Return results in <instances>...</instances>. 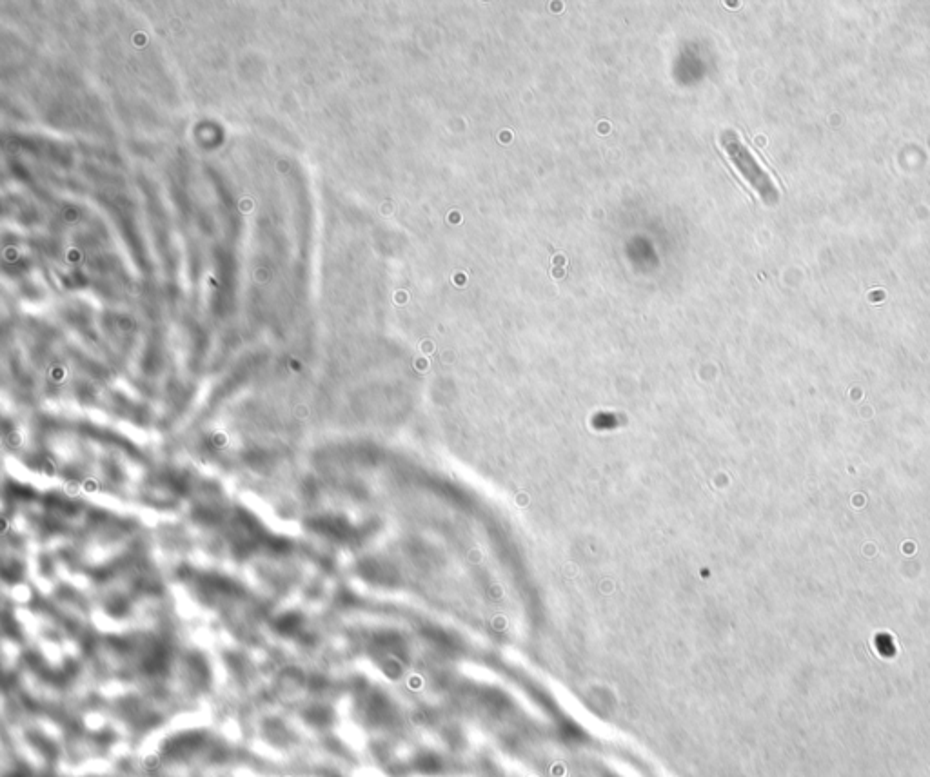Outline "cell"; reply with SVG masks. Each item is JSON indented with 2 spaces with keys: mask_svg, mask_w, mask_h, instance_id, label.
I'll return each mask as SVG.
<instances>
[{
  "mask_svg": "<svg viewBox=\"0 0 930 777\" xmlns=\"http://www.w3.org/2000/svg\"><path fill=\"white\" fill-rule=\"evenodd\" d=\"M722 146L727 155L731 158L736 169L742 173V177L751 184L758 193L760 197L767 202V204H774L780 193H778V187L774 184L771 175L765 171V169L760 166V162L754 158V155L751 153V149L747 148L743 144L740 137L733 133V131H727L722 137Z\"/></svg>",
  "mask_w": 930,
  "mask_h": 777,
  "instance_id": "6da1fadb",
  "label": "cell"
}]
</instances>
